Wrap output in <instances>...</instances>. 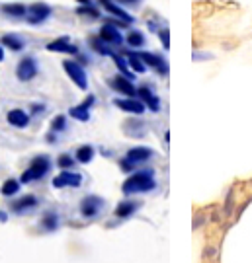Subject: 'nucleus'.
<instances>
[{"mask_svg":"<svg viewBox=\"0 0 252 263\" xmlns=\"http://www.w3.org/2000/svg\"><path fill=\"white\" fill-rule=\"evenodd\" d=\"M157 187L155 181V172L153 170H143V172H135L133 176H129L123 181L121 191L125 195H135V193H149Z\"/></svg>","mask_w":252,"mask_h":263,"instance_id":"1","label":"nucleus"},{"mask_svg":"<svg viewBox=\"0 0 252 263\" xmlns=\"http://www.w3.org/2000/svg\"><path fill=\"white\" fill-rule=\"evenodd\" d=\"M49 170H51V158H49V156H43V154H41V156H36V158L30 162L28 170H24L20 181H22V183L39 181V180H43V178L49 174Z\"/></svg>","mask_w":252,"mask_h":263,"instance_id":"2","label":"nucleus"},{"mask_svg":"<svg viewBox=\"0 0 252 263\" xmlns=\"http://www.w3.org/2000/svg\"><path fill=\"white\" fill-rule=\"evenodd\" d=\"M63 68L67 72V76L80 88V90H88V78H86V70L80 63L76 61H63Z\"/></svg>","mask_w":252,"mask_h":263,"instance_id":"3","label":"nucleus"},{"mask_svg":"<svg viewBox=\"0 0 252 263\" xmlns=\"http://www.w3.org/2000/svg\"><path fill=\"white\" fill-rule=\"evenodd\" d=\"M49 16H51L49 4H45V2H34V4L28 8L26 20H28L30 26H39V24H43L45 20H49Z\"/></svg>","mask_w":252,"mask_h":263,"instance_id":"4","label":"nucleus"},{"mask_svg":"<svg viewBox=\"0 0 252 263\" xmlns=\"http://www.w3.org/2000/svg\"><path fill=\"white\" fill-rule=\"evenodd\" d=\"M37 76V63L34 57H24L16 66V78L20 82H30Z\"/></svg>","mask_w":252,"mask_h":263,"instance_id":"5","label":"nucleus"},{"mask_svg":"<svg viewBox=\"0 0 252 263\" xmlns=\"http://www.w3.org/2000/svg\"><path fill=\"white\" fill-rule=\"evenodd\" d=\"M104 209V199L102 197H96V195H88L80 201V214L84 218H94L102 213Z\"/></svg>","mask_w":252,"mask_h":263,"instance_id":"6","label":"nucleus"},{"mask_svg":"<svg viewBox=\"0 0 252 263\" xmlns=\"http://www.w3.org/2000/svg\"><path fill=\"white\" fill-rule=\"evenodd\" d=\"M98 37H100L104 43H108L109 47H121V43H123V35L119 33L117 26H113V24H109V22H106V24L100 28Z\"/></svg>","mask_w":252,"mask_h":263,"instance_id":"7","label":"nucleus"},{"mask_svg":"<svg viewBox=\"0 0 252 263\" xmlns=\"http://www.w3.org/2000/svg\"><path fill=\"white\" fill-rule=\"evenodd\" d=\"M82 185V176L71 170H63L59 176L53 178V187L63 189V187H80Z\"/></svg>","mask_w":252,"mask_h":263,"instance_id":"8","label":"nucleus"},{"mask_svg":"<svg viewBox=\"0 0 252 263\" xmlns=\"http://www.w3.org/2000/svg\"><path fill=\"white\" fill-rule=\"evenodd\" d=\"M109 86H111L115 92L123 94L125 98H135V96H137V88L133 86V80H129L127 76H123V74L113 76V78L109 80Z\"/></svg>","mask_w":252,"mask_h":263,"instance_id":"9","label":"nucleus"},{"mask_svg":"<svg viewBox=\"0 0 252 263\" xmlns=\"http://www.w3.org/2000/svg\"><path fill=\"white\" fill-rule=\"evenodd\" d=\"M139 55H141V59L145 61V65H147V66L155 68L161 76H168V63H166V59H164V57H159V55H155V53H147V51H141Z\"/></svg>","mask_w":252,"mask_h":263,"instance_id":"10","label":"nucleus"},{"mask_svg":"<svg viewBox=\"0 0 252 263\" xmlns=\"http://www.w3.org/2000/svg\"><path fill=\"white\" fill-rule=\"evenodd\" d=\"M121 111H127V113H133V115H143L147 105L141 101V99H135V98H119L113 101Z\"/></svg>","mask_w":252,"mask_h":263,"instance_id":"11","label":"nucleus"},{"mask_svg":"<svg viewBox=\"0 0 252 263\" xmlns=\"http://www.w3.org/2000/svg\"><path fill=\"white\" fill-rule=\"evenodd\" d=\"M45 47H47V51H51V53H63V55H78V45L71 43L67 37L55 39V41L47 43Z\"/></svg>","mask_w":252,"mask_h":263,"instance_id":"12","label":"nucleus"},{"mask_svg":"<svg viewBox=\"0 0 252 263\" xmlns=\"http://www.w3.org/2000/svg\"><path fill=\"white\" fill-rule=\"evenodd\" d=\"M137 96H139V99L151 109V111H155V113H159L161 111V99L153 94V90L149 88V86H141V88H137Z\"/></svg>","mask_w":252,"mask_h":263,"instance_id":"13","label":"nucleus"},{"mask_svg":"<svg viewBox=\"0 0 252 263\" xmlns=\"http://www.w3.org/2000/svg\"><path fill=\"white\" fill-rule=\"evenodd\" d=\"M153 154H155V152H153V148H149V147H135V148L127 150L125 158H127L129 162H133V164L137 166V164H143V162L151 160Z\"/></svg>","mask_w":252,"mask_h":263,"instance_id":"14","label":"nucleus"},{"mask_svg":"<svg viewBox=\"0 0 252 263\" xmlns=\"http://www.w3.org/2000/svg\"><path fill=\"white\" fill-rule=\"evenodd\" d=\"M100 4L111 14V16H115V18H119L121 22H125V24H133V16H129L127 12H125L121 6H117L115 2H113V0H100Z\"/></svg>","mask_w":252,"mask_h":263,"instance_id":"15","label":"nucleus"},{"mask_svg":"<svg viewBox=\"0 0 252 263\" xmlns=\"http://www.w3.org/2000/svg\"><path fill=\"white\" fill-rule=\"evenodd\" d=\"M37 205H39V201H37L36 195H26V197H22V199H18V201L12 203V211L18 213V214H24V213L36 209Z\"/></svg>","mask_w":252,"mask_h":263,"instance_id":"16","label":"nucleus"},{"mask_svg":"<svg viewBox=\"0 0 252 263\" xmlns=\"http://www.w3.org/2000/svg\"><path fill=\"white\" fill-rule=\"evenodd\" d=\"M123 129H125V133H127L129 137H133V139H141L147 133V125L141 119H129L127 123H125Z\"/></svg>","mask_w":252,"mask_h":263,"instance_id":"17","label":"nucleus"},{"mask_svg":"<svg viewBox=\"0 0 252 263\" xmlns=\"http://www.w3.org/2000/svg\"><path fill=\"white\" fill-rule=\"evenodd\" d=\"M139 207H141V203L131 201V199L121 201V203L115 207V216H117V218H129V216L135 214V211H137Z\"/></svg>","mask_w":252,"mask_h":263,"instance_id":"18","label":"nucleus"},{"mask_svg":"<svg viewBox=\"0 0 252 263\" xmlns=\"http://www.w3.org/2000/svg\"><path fill=\"white\" fill-rule=\"evenodd\" d=\"M6 119H8V123L12 127H18V129H26L30 125V115L24 109H12V111H8Z\"/></svg>","mask_w":252,"mask_h":263,"instance_id":"19","label":"nucleus"},{"mask_svg":"<svg viewBox=\"0 0 252 263\" xmlns=\"http://www.w3.org/2000/svg\"><path fill=\"white\" fill-rule=\"evenodd\" d=\"M125 59H127V63H129V68L135 72V74H145L147 72V65H145V61L141 59V55L139 53H135V51H127L125 53Z\"/></svg>","mask_w":252,"mask_h":263,"instance_id":"20","label":"nucleus"},{"mask_svg":"<svg viewBox=\"0 0 252 263\" xmlns=\"http://www.w3.org/2000/svg\"><path fill=\"white\" fill-rule=\"evenodd\" d=\"M109 57H111L113 65L117 66V70H119L123 76H127L129 80H135V72L129 68V63H127V59H125L123 55H117V53H111Z\"/></svg>","mask_w":252,"mask_h":263,"instance_id":"21","label":"nucleus"},{"mask_svg":"<svg viewBox=\"0 0 252 263\" xmlns=\"http://www.w3.org/2000/svg\"><path fill=\"white\" fill-rule=\"evenodd\" d=\"M0 45H2V47H8L10 51H22V49L26 47L24 39L18 37L16 33H6V35H2V37H0Z\"/></svg>","mask_w":252,"mask_h":263,"instance_id":"22","label":"nucleus"},{"mask_svg":"<svg viewBox=\"0 0 252 263\" xmlns=\"http://www.w3.org/2000/svg\"><path fill=\"white\" fill-rule=\"evenodd\" d=\"M2 14L10 16V18H26L28 16V6L20 4V2H10L2 6Z\"/></svg>","mask_w":252,"mask_h":263,"instance_id":"23","label":"nucleus"},{"mask_svg":"<svg viewBox=\"0 0 252 263\" xmlns=\"http://www.w3.org/2000/svg\"><path fill=\"white\" fill-rule=\"evenodd\" d=\"M94 154H96L94 147H90V145H82V147H78V148H76V162H80V164H90V162H92V158H94Z\"/></svg>","mask_w":252,"mask_h":263,"instance_id":"24","label":"nucleus"},{"mask_svg":"<svg viewBox=\"0 0 252 263\" xmlns=\"http://www.w3.org/2000/svg\"><path fill=\"white\" fill-rule=\"evenodd\" d=\"M41 228L45 232H55L59 228V214L57 213H45L41 218Z\"/></svg>","mask_w":252,"mask_h":263,"instance_id":"25","label":"nucleus"},{"mask_svg":"<svg viewBox=\"0 0 252 263\" xmlns=\"http://www.w3.org/2000/svg\"><path fill=\"white\" fill-rule=\"evenodd\" d=\"M90 49L94 51V53H98V55H104V57H109L113 51H111V47L108 45V43H104L100 37H90Z\"/></svg>","mask_w":252,"mask_h":263,"instance_id":"26","label":"nucleus"},{"mask_svg":"<svg viewBox=\"0 0 252 263\" xmlns=\"http://www.w3.org/2000/svg\"><path fill=\"white\" fill-rule=\"evenodd\" d=\"M127 45L131 47V49H141L143 45H145V35L141 33V32H137V30H131L129 33H127Z\"/></svg>","mask_w":252,"mask_h":263,"instance_id":"27","label":"nucleus"},{"mask_svg":"<svg viewBox=\"0 0 252 263\" xmlns=\"http://www.w3.org/2000/svg\"><path fill=\"white\" fill-rule=\"evenodd\" d=\"M76 14L78 16H82V18H90V20H98L102 14H100V10L94 6V4H86V6H78L76 8Z\"/></svg>","mask_w":252,"mask_h":263,"instance_id":"28","label":"nucleus"},{"mask_svg":"<svg viewBox=\"0 0 252 263\" xmlns=\"http://www.w3.org/2000/svg\"><path fill=\"white\" fill-rule=\"evenodd\" d=\"M20 185H22V181H18V180H6L4 183H2V195L4 197H12V195H16L18 191H20Z\"/></svg>","mask_w":252,"mask_h":263,"instance_id":"29","label":"nucleus"},{"mask_svg":"<svg viewBox=\"0 0 252 263\" xmlns=\"http://www.w3.org/2000/svg\"><path fill=\"white\" fill-rule=\"evenodd\" d=\"M69 115H71L72 119H76V121H82V123L90 121V109H86V107H82V105L71 107V109H69Z\"/></svg>","mask_w":252,"mask_h":263,"instance_id":"30","label":"nucleus"},{"mask_svg":"<svg viewBox=\"0 0 252 263\" xmlns=\"http://www.w3.org/2000/svg\"><path fill=\"white\" fill-rule=\"evenodd\" d=\"M65 129H67V117L65 115H57L51 121V131H53V133H63Z\"/></svg>","mask_w":252,"mask_h":263,"instance_id":"31","label":"nucleus"},{"mask_svg":"<svg viewBox=\"0 0 252 263\" xmlns=\"http://www.w3.org/2000/svg\"><path fill=\"white\" fill-rule=\"evenodd\" d=\"M57 166H59L61 170H71V168L74 166V158H72L71 154H61L59 160H57Z\"/></svg>","mask_w":252,"mask_h":263,"instance_id":"32","label":"nucleus"},{"mask_svg":"<svg viewBox=\"0 0 252 263\" xmlns=\"http://www.w3.org/2000/svg\"><path fill=\"white\" fill-rule=\"evenodd\" d=\"M159 39H161V43H162V47H164V49H168V47H170V30H168L166 26L159 32Z\"/></svg>","mask_w":252,"mask_h":263,"instance_id":"33","label":"nucleus"},{"mask_svg":"<svg viewBox=\"0 0 252 263\" xmlns=\"http://www.w3.org/2000/svg\"><path fill=\"white\" fill-rule=\"evenodd\" d=\"M234 189H229V193H227V197H225V214L229 216L231 213H233V205H234Z\"/></svg>","mask_w":252,"mask_h":263,"instance_id":"34","label":"nucleus"},{"mask_svg":"<svg viewBox=\"0 0 252 263\" xmlns=\"http://www.w3.org/2000/svg\"><path fill=\"white\" fill-rule=\"evenodd\" d=\"M119 168H121V172H125V174H127V172H133L137 166H135L133 162H129L127 158H123V160L119 162Z\"/></svg>","mask_w":252,"mask_h":263,"instance_id":"35","label":"nucleus"},{"mask_svg":"<svg viewBox=\"0 0 252 263\" xmlns=\"http://www.w3.org/2000/svg\"><path fill=\"white\" fill-rule=\"evenodd\" d=\"M147 26H149V30H151V32H155V33H159V32L162 30L157 18H155V20H149V22H147Z\"/></svg>","mask_w":252,"mask_h":263,"instance_id":"36","label":"nucleus"},{"mask_svg":"<svg viewBox=\"0 0 252 263\" xmlns=\"http://www.w3.org/2000/svg\"><path fill=\"white\" fill-rule=\"evenodd\" d=\"M94 103H96V96H92V94H90V96H86V99H84L80 105H82V107H86V109H90Z\"/></svg>","mask_w":252,"mask_h":263,"instance_id":"37","label":"nucleus"},{"mask_svg":"<svg viewBox=\"0 0 252 263\" xmlns=\"http://www.w3.org/2000/svg\"><path fill=\"white\" fill-rule=\"evenodd\" d=\"M43 111H45L43 103H32V115H37V113H43Z\"/></svg>","mask_w":252,"mask_h":263,"instance_id":"38","label":"nucleus"},{"mask_svg":"<svg viewBox=\"0 0 252 263\" xmlns=\"http://www.w3.org/2000/svg\"><path fill=\"white\" fill-rule=\"evenodd\" d=\"M117 2H119V4H123V6H125V4H127V6H137V4L141 2V0H117Z\"/></svg>","mask_w":252,"mask_h":263,"instance_id":"39","label":"nucleus"},{"mask_svg":"<svg viewBox=\"0 0 252 263\" xmlns=\"http://www.w3.org/2000/svg\"><path fill=\"white\" fill-rule=\"evenodd\" d=\"M213 55H209V53H194V61H199V59H211Z\"/></svg>","mask_w":252,"mask_h":263,"instance_id":"40","label":"nucleus"},{"mask_svg":"<svg viewBox=\"0 0 252 263\" xmlns=\"http://www.w3.org/2000/svg\"><path fill=\"white\" fill-rule=\"evenodd\" d=\"M47 143H57V137H55V133H51V135H47Z\"/></svg>","mask_w":252,"mask_h":263,"instance_id":"41","label":"nucleus"},{"mask_svg":"<svg viewBox=\"0 0 252 263\" xmlns=\"http://www.w3.org/2000/svg\"><path fill=\"white\" fill-rule=\"evenodd\" d=\"M76 2H78V4H82V6H86V4H94L92 0H76Z\"/></svg>","mask_w":252,"mask_h":263,"instance_id":"42","label":"nucleus"},{"mask_svg":"<svg viewBox=\"0 0 252 263\" xmlns=\"http://www.w3.org/2000/svg\"><path fill=\"white\" fill-rule=\"evenodd\" d=\"M8 220V214L6 213H0V222H6Z\"/></svg>","mask_w":252,"mask_h":263,"instance_id":"43","label":"nucleus"},{"mask_svg":"<svg viewBox=\"0 0 252 263\" xmlns=\"http://www.w3.org/2000/svg\"><path fill=\"white\" fill-rule=\"evenodd\" d=\"M2 61H4V47L0 45V63H2Z\"/></svg>","mask_w":252,"mask_h":263,"instance_id":"44","label":"nucleus"}]
</instances>
